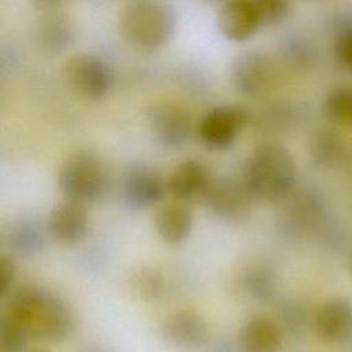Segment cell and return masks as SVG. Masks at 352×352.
Wrapping results in <instances>:
<instances>
[{
	"instance_id": "1",
	"label": "cell",
	"mask_w": 352,
	"mask_h": 352,
	"mask_svg": "<svg viewBox=\"0 0 352 352\" xmlns=\"http://www.w3.org/2000/svg\"><path fill=\"white\" fill-rule=\"evenodd\" d=\"M6 314L16 320L30 338L62 341L73 330V314L55 293L34 285H23L8 294Z\"/></svg>"
},
{
	"instance_id": "2",
	"label": "cell",
	"mask_w": 352,
	"mask_h": 352,
	"mask_svg": "<svg viewBox=\"0 0 352 352\" xmlns=\"http://www.w3.org/2000/svg\"><path fill=\"white\" fill-rule=\"evenodd\" d=\"M242 180L253 197L267 202H285L296 190L294 158L278 143H263L245 161Z\"/></svg>"
},
{
	"instance_id": "3",
	"label": "cell",
	"mask_w": 352,
	"mask_h": 352,
	"mask_svg": "<svg viewBox=\"0 0 352 352\" xmlns=\"http://www.w3.org/2000/svg\"><path fill=\"white\" fill-rule=\"evenodd\" d=\"M175 28V11L162 1H129L118 14L121 36L140 51H154L166 44L173 36Z\"/></svg>"
},
{
	"instance_id": "4",
	"label": "cell",
	"mask_w": 352,
	"mask_h": 352,
	"mask_svg": "<svg viewBox=\"0 0 352 352\" xmlns=\"http://www.w3.org/2000/svg\"><path fill=\"white\" fill-rule=\"evenodd\" d=\"M58 187L66 199L81 205L98 199L106 188L102 161L87 150L70 154L59 168Z\"/></svg>"
},
{
	"instance_id": "5",
	"label": "cell",
	"mask_w": 352,
	"mask_h": 352,
	"mask_svg": "<svg viewBox=\"0 0 352 352\" xmlns=\"http://www.w3.org/2000/svg\"><path fill=\"white\" fill-rule=\"evenodd\" d=\"M67 85L87 99H100L111 85V70L98 55L77 52L69 56L62 67Z\"/></svg>"
},
{
	"instance_id": "6",
	"label": "cell",
	"mask_w": 352,
	"mask_h": 352,
	"mask_svg": "<svg viewBox=\"0 0 352 352\" xmlns=\"http://www.w3.org/2000/svg\"><path fill=\"white\" fill-rule=\"evenodd\" d=\"M201 197L214 216L224 220H239L250 210L253 194L242 177L219 176L209 180Z\"/></svg>"
},
{
	"instance_id": "7",
	"label": "cell",
	"mask_w": 352,
	"mask_h": 352,
	"mask_svg": "<svg viewBox=\"0 0 352 352\" xmlns=\"http://www.w3.org/2000/svg\"><path fill=\"white\" fill-rule=\"evenodd\" d=\"M38 12L33 25L36 45L45 54H58L67 48L73 40V23L62 4L55 0L34 3Z\"/></svg>"
},
{
	"instance_id": "8",
	"label": "cell",
	"mask_w": 352,
	"mask_h": 352,
	"mask_svg": "<svg viewBox=\"0 0 352 352\" xmlns=\"http://www.w3.org/2000/svg\"><path fill=\"white\" fill-rule=\"evenodd\" d=\"M285 202L286 206L278 219V230L285 238H300L323 221L324 201L316 190H294Z\"/></svg>"
},
{
	"instance_id": "9",
	"label": "cell",
	"mask_w": 352,
	"mask_h": 352,
	"mask_svg": "<svg viewBox=\"0 0 352 352\" xmlns=\"http://www.w3.org/2000/svg\"><path fill=\"white\" fill-rule=\"evenodd\" d=\"M250 120V111L242 104H219L199 120L198 135L209 148H226L232 144L239 129Z\"/></svg>"
},
{
	"instance_id": "10",
	"label": "cell",
	"mask_w": 352,
	"mask_h": 352,
	"mask_svg": "<svg viewBox=\"0 0 352 352\" xmlns=\"http://www.w3.org/2000/svg\"><path fill=\"white\" fill-rule=\"evenodd\" d=\"M165 192L161 175L143 164L129 165L121 177V198L129 209H146L155 205Z\"/></svg>"
},
{
	"instance_id": "11",
	"label": "cell",
	"mask_w": 352,
	"mask_h": 352,
	"mask_svg": "<svg viewBox=\"0 0 352 352\" xmlns=\"http://www.w3.org/2000/svg\"><path fill=\"white\" fill-rule=\"evenodd\" d=\"M147 118L155 139L166 148L183 146L190 136V116L177 103L155 102L148 107Z\"/></svg>"
},
{
	"instance_id": "12",
	"label": "cell",
	"mask_w": 352,
	"mask_h": 352,
	"mask_svg": "<svg viewBox=\"0 0 352 352\" xmlns=\"http://www.w3.org/2000/svg\"><path fill=\"white\" fill-rule=\"evenodd\" d=\"M165 341L182 349H197L209 340L206 320L191 309H180L168 315L161 323Z\"/></svg>"
},
{
	"instance_id": "13",
	"label": "cell",
	"mask_w": 352,
	"mask_h": 352,
	"mask_svg": "<svg viewBox=\"0 0 352 352\" xmlns=\"http://www.w3.org/2000/svg\"><path fill=\"white\" fill-rule=\"evenodd\" d=\"M314 330L324 342H344L352 337V305L344 298H330L314 315Z\"/></svg>"
},
{
	"instance_id": "14",
	"label": "cell",
	"mask_w": 352,
	"mask_h": 352,
	"mask_svg": "<svg viewBox=\"0 0 352 352\" xmlns=\"http://www.w3.org/2000/svg\"><path fill=\"white\" fill-rule=\"evenodd\" d=\"M88 217L84 206L65 199L56 204L47 219V230L52 238L63 243H74L84 238Z\"/></svg>"
},
{
	"instance_id": "15",
	"label": "cell",
	"mask_w": 352,
	"mask_h": 352,
	"mask_svg": "<svg viewBox=\"0 0 352 352\" xmlns=\"http://www.w3.org/2000/svg\"><path fill=\"white\" fill-rule=\"evenodd\" d=\"M217 26L230 40L249 38L260 26L253 0L224 1L217 11Z\"/></svg>"
},
{
	"instance_id": "16",
	"label": "cell",
	"mask_w": 352,
	"mask_h": 352,
	"mask_svg": "<svg viewBox=\"0 0 352 352\" xmlns=\"http://www.w3.org/2000/svg\"><path fill=\"white\" fill-rule=\"evenodd\" d=\"M271 77V63L258 51H246L232 63L231 81L234 88L243 95L258 94Z\"/></svg>"
},
{
	"instance_id": "17",
	"label": "cell",
	"mask_w": 352,
	"mask_h": 352,
	"mask_svg": "<svg viewBox=\"0 0 352 352\" xmlns=\"http://www.w3.org/2000/svg\"><path fill=\"white\" fill-rule=\"evenodd\" d=\"M239 344L245 352H278L283 344V327L270 316L256 315L243 324Z\"/></svg>"
},
{
	"instance_id": "18",
	"label": "cell",
	"mask_w": 352,
	"mask_h": 352,
	"mask_svg": "<svg viewBox=\"0 0 352 352\" xmlns=\"http://www.w3.org/2000/svg\"><path fill=\"white\" fill-rule=\"evenodd\" d=\"M3 242L16 256H32L38 253L44 243V227L33 216H22L7 224L3 231Z\"/></svg>"
},
{
	"instance_id": "19",
	"label": "cell",
	"mask_w": 352,
	"mask_h": 352,
	"mask_svg": "<svg viewBox=\"0 0 352 352\" xmlns=\"http://www.w3.org/2000/svg\"><path fill=\"white\" fill-rule=\"evenodd\" d=\"M209 180L208 170L202 162L197 160H184L170 172L166 187L173 197L186 199L202 195Z\"/></svg>"
},
{
	"instance_id": "20",
	"label": "cell",
	"mask_w": 352,
	"mask_h": 352,
	"mask_svg": "<svg viewBox=\"0 0 352 352\" xmlns=\"http://www.w3.org/2000/svg\"><path fill=\"white\" fill-rule=\"evenodd\" d=\"M154 226L162 241L179 243L188 236L192 227V216L186 205L168 202L157 210Z\"/></svg>"
},
{
	"instance_id": "21",
	"label": "cell",
	"mask_w": 352,
	"mask_h": 352,
	"mask_svg": "<svg viewBox=\"0 0 352 352\" xmlns=\"http://www.w3.org/2000/svg\"><path fill=\"white\" fill-rule=\"evenodd\" d=\"M311 161L323 169L338 165L345 154L342 138L331 129H318L312 133L308 144Z\"/></svg>"
},
{
	"instance_id": "22",
	"label": "cell",
	"mask_w": 352,
	"mask_h": 352,
	"mask_svg": "<svg viewBox=\"0 0 352 352\" xmlns=\"http://www.w3.org/2000/svg\"><path fill=\"white\" fill-rule=\"evenodd\" d=\"M322 109L330 121L340 125H352V89H333L326 95Z\"/></svg>"
},
{
	"instance_id": "23",
	"label": "cell",
	"mask_w": 352,
	"mask_h": 352,
	"mask_svg": "<svg viewBox=\"0 0 352 352\" xmlns=\"http://www.w3.org/2000/svg\"><path fill=\"white\" fill-rule=\"evenodd\" d=\"M245 290L258 301H268L275 294L274 272L267 267H253L242 276Z\"/></svg>"
},
{
	"instance_id": "24",
	"label": "cell",
	"mask_w": 352,
	"mask_h": 352,
	"mask_svg": "<svg viewBox=\"0 0 352 352\" xmlns=\"http://www.w3.org/2000/svg\"><path fill=\"white\" fill-rule=\"evenodd\" d=\"M282 54L285 59L296 66L305 67L312 63L316 55L315 44L302 34H290L282 41Z\"/></svg>"
},
{
	"instance_id": "25",
	"label": "cell",
	"mask_w": 352,
	"mask_h": 352,
	"mask_svg": "<svg viewBox=\"0 0 352 352\" xmlns=\"http://www.w3.org/2000/svg\"><path fill=\"white\" fill-rule=\"evenodd\" d=\"M29 334L8 314L3 312L0 319V348L1 352H22L29 341Z\"/></svg>"
},
{
	"instance_id": "26",
	"label": "cell",
	"mask_w": 352,
	"mask_h": 352,
	"mask_svg": "<svg viewBox=\"0 0 352 352\" xmlns=\"http://www.w3.org/2000/svg\"><path fill=\"white\" fill-rule=\"evenodd\" d=\"M162 276L154 268H142L132 278V289L146 300L157 298L162 292Z\"/></svg>"
},
{
	"instance_id": "27",
	"label": "cell",
	"mask_w": 352,
	"mask_h": 352,
	"mask_svg": "<svg viewBox=\"0 0 352 352\" xmlns=\"http://www.w3.org/2000/svg\"><path fill=\"white\" fill-rule=\"evenodd\" d=\"M260 26H271L283 21L290 12L286 0H253Z\"/></svg>"
},
{
	"instance_id": "28",
	"label": "cell",
	"mask_w": 352,
	"mask_h": 352,
	"mask_svg": "<svg viewBox=\"0 0 352 352\" xmlns=\"http://www.w3.org/2000/svg\"><path fill=\"white\" fill-rule=\"evenodd\" d=\"M279 323L293 333H298L305 323L304 308L294 301H285L279 307Z\"/></svg>"
},
{
	"instance_id": "29",
	"label": "cell",
	"mask_w": 352,
	"mask_h": 352,
	"mask_svg": "<svg viewBox=\"0 0 352 352\" xmlns=\"http://www.w3.org/2000/svg\"><path fill=\"white\" fill-rule=\"evenodd\" d=\"M334 54L340 63L352 70V26L337 32L334 40Z\"/></svg>"
},
{
	"instance_id": "30",
	"label": "cell",
	"mask_w": 352,
	"mask_h": 352,
	"mask_svg": "<svg viewBox=\"0 0 352 352\" xmlns=\"http://www.w3.org/2000/svg\"><path fill=\"white\" fill-rule=\"evenodd\" d=\"M294 110L290 106L282 104V106H275L271 107L267 116V120L263 121L264 124L272 126V128H285L293 124L294 121Z\"/></svg>"
},
{
	"instance_id": "31",
	"label": "cell",
	"mask_w": 352,
	"mask_h": 352,
	"mask_svg": "<svg viewBox=\"0 0 352 352\" xmlns=\"http://www.w3.org/2000/svg\"><path fill=\"white\" fill-rule=\"evenodd\" d=\"M15 278V265L7 254H1L0 257V296L6 297L12 290V283Z\"/></svg>"
},
{
	"instance_id": "32",
	"label": "cell",
	"mask_w": 352,
	"mask_h": 352,
	"mask_svg": "<svg viewBox=\"0 0 352 352\" xmlns=\"http://www.w3.org/2000/svg\"><path fill=\"white\" fill-rule=\"evenodd\" d=\"M349 268H351V271H352V253H351V256H349Z\"/></svg>"
},
{
	"instance_id": "33",
	"label": "cell",
	"mask_w": 352,
	"mask_h": 352,
	"mask_svg": "<svg viewBox=\"0 0 352 352\" xmlns=\"http://www.w3.org/2000/svg\"><path fill=\"white\" fill-rule=\"evenodd\" d=\"M33 352H47V351H33Z\"/></svg>"
}]
</instances>
